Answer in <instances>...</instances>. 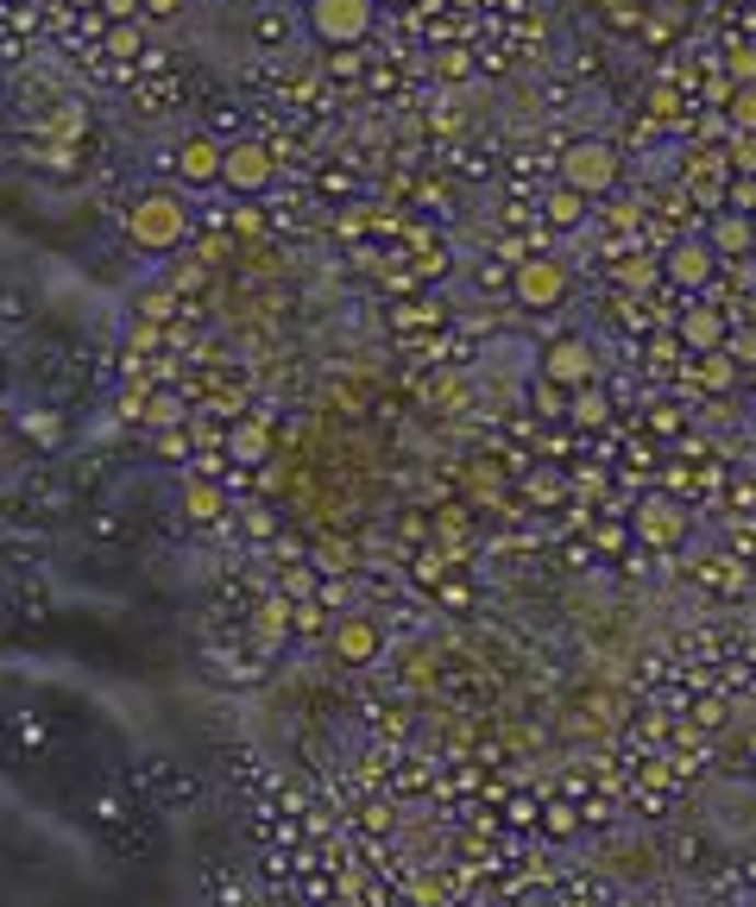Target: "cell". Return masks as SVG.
<instances>
[{"label":"cell","mask_w":756,"mask_h":907,"mask_svg":"<svg viewBox=\"0 0 756 907\" xmlns=\"http://www.w3.org/2000/svg\"><path fill=\"white\" fill-rule=\"evenodd\" d=\"M737 372H744V366H737V359H731L725 347L700 353V366H694V378H700L706 391H731V384H737Z\"/></svg>","instance_id":"9a60e30c"},{"label":"cell","mask_w":756,"mask_h":907,"mask_svg":"<svg viewBox=\"0 0 756 907\" xmlns=\"http://www.w3.org/2000/svg\"><path fill=\"white\" fill-rule=\"evenodd\" d=\"M719 272H725V259H719L712 246H700V240H680V246L662 259V277H668L675 290H706Z\"/></svg>","instance_id":"277c9868"},{"label":"cell","mask_w":756,"mask_h":907,"mask_svg":"<svg viewBox=\"0 0 756 907\" xmlns=\"http://www.w3.org/2000/svg\"><path fill=\"white\" fill-rule=\"evenodd\" d=\"M442 567H448V554H442V549H423V554H416V574H423V579H442Z\"/></svg>","instance_id":"f1b7e54d"},{"label":"cell","mask_w":756,"mask_h":907,"mask_svg":"<svg viewBox=\"0 0 756 907\" xmlns=\"http://www.w3.org/2000/svg\"><path fill=\"white\" fill-rule=\"evenodd\" d=\"M227 454H233V460H265V454H272V428L259 423V416H252V423H240L233 428V435H227Z\"/></svg>","instance_id":"5bb4252c"},{"label":"cell","mask_w":756,"mask_h":907,"mask_svg":"<svg viewBox=\"0 0 756 907\" xmlns=\"http://www.w3.org/2000/svg\"><path fill=\"white\" fill-rule=\"evenodd\" d=\"M378 7H410V0H378Z\"/></svg>","instance_id":"f35d334b"},{"label":"cell","mask_w":756,"mask_h":907,"mask_svg":"<svg viewBox=\"0 0 756 907\" xmlns=\"http://www.w3.org/2000/svg\"><path fill=\"white\" fill-rule=\"evenodd\" d=\"M373 7H378V0H309V25H316L322 45L341 50V45H359V38H366Z\"/></svg>","instance_id":"3957f363"},{"label":"cell","mask_w":756,"mask_h":907,"mask_svg":"<svg viewBox=\"0 0 756 907\" xmlns=\"http://www.w3.org/2000/svg\"><path fill=\"white\" fill-rule=\"evenodd\" d=\"M586 190H574V183H561V190H554L549 202H542V215H549L554 227H574V221H586Z\"/></svg>","instance_id":"2e32d148"},{"label":"cell","mask_w":756,"mask_h":907,"mask_svg":"<svg viewBox=\"0 0 756 907\" xmlns=\"http://www.w3.org/2000/svg\"><path fill=\"white\" fill-rule=\"evenodd\" d=\"M568 423H574V428L611 423V398H605L599 384H574V398H568Z\"/></svg>","instance_id":"4fadbf2b"},{"label":"cell","mask_w":756,"mask_h":907,"mask_svg":"<svg viewBox=\"0 0 756 907\" xmlns=\"http://www.w3.org/2000/svg\"><path fill=\"white\" fill-rule=\"evenodd\" d=\"M25 428H32V435H38V441H50V435H57V416H20Z\"/></svg>","instance_id":"e575fe53"},{"label":"cell","mask_w":756,"mask_h":907,"mask_svg":"<svg viewBox=\"0 0 756 907\" xmlns=\"http://www.w3.org/2000/svg\"><path fill=\"white\" fill-rule=\"evenodd\" d=\"M675 334H680V347L712 353V347H725L731 315H725V309H712V302H687V309H680V322H675Z\"/></svg>","instance_id":"52a82bcc"},{"label":"cell","mask_w":756,"mask_h":907,"mask_svg":"<svg viewBox=\"0 0 756 907\" xmlns=\"http://www.w3.org/2000/svg\"><path fill=\"white\" fill-rule=\"evenodd\" d=\"M568 398H574V391H568V384H554V378H542V384H536V403H542V416H568Z\"/></svg>","instance_id":"ffe728a7"},{"label":"cell","mask_w":756,"mask_h":907,"mask_svg":"<svg viewBox=\"0 0 756 907\" xmlns=\"http://www.w3.org/2000/svg\"><path fill=\"white\" fill-rule=\"evenodd\" d=\"M328 70H334V76H359V57H353V45L334 50V57H328Z\"/></svg>","instance_id":"1f68e13d"},{"label":"cell","mask_w":756,"mask_h":907,"mask_svg":"<svg viewBox=\"0 0 756 907\" xmlns=\"http://www.w3.org/2000/svg\"><path fill=\"white\" fill-rule=\"evenodd\" d=\"M599 549H611V554H618V549H625V529H618V524H605V529H599Z\"/></svg>","instance_id":"8d00e7d4"},{"label":"cell","mask_w":756,"mask_h":907,"mask_svg":"<svg viewBox=\"0 0 756 907\" xmlns=\"http://www.w3.org/2000/svg\"><path fill=\"white\" fill-rule=\"evenodd\" d=\"M756 246V215H719V227H712V252L719 259H744V252Z\"/></svg>","instance_id":"7c38bea8"},{"label":"cell","mask_w":756,"mask_h":907,"mask_svg":"<svg viewBox=\"0 0 756 907\" xmlns=\"http://www.w3.org/2000/svg\"><path fill=\"white\" fill-rule=\"evenodd\" d=\"M725 353L737 359V366H756V322H737L725 334Z\"/></svg>","instance_id":"d6986e66"},{"label":"cell","mask_w":756,"mask_h":907,"mask_svg":"<svg viewBox=\"0 0 756 907\" xmlns=\"http://www.w3.org/2000/svg\"><path fill=\"white\" fill-rule=\"evenodd\" d=\"M146 7H151V13H171V0H146Z\"/></svg>","instance_id":"74e56055"},{"label":"cell","mask_w":756,"mask_h":907,"mask_svg":"<svg viewBox=\"0 0 756 907\" xmlns=\"http://www.w3.org/2000/svg\"><path fill=\"white\" fill-rule=\"evenodd\" d=\"M680 510L675 504H662V498H650L643 504V510H637V536H643V542H655V549H668V542H680Z\"/></svg>","instance_id":"8fae6325"},{"label":"cell","mask_w":756,"mask_h":907,"mask_svg":"<svg viewBox=\"0 0 756 907\" xmlns=\"http://www.w3.org/2000/svg\"><path fill=\"white\" fill-rule=\"evenodd\" d=\"M680 423H687V410H675V403L650 410V428H655V435H680Z\"/></svg>","instance_id":"7402d4cb"},{"label":"cell","mask_w":756,"mask_h":907,"mask_svg":"<svg viewBox=\"0 0 756 907\" xmlns=\"http://www.w3.org/2000/svg\"><path fill=\"white\" fill-rule=\"evenodd\" d=\"M221 158H227V146H215V139H183L176 146V176L183 183H221Z\"/></svg>","instance_id":"30bf717a"},{"label":"cell","mask_w":756,"mask_h":907,"mask_svg":"<svg viewBox=\"0 0 756 907\" xmlns=\"http://www.w3.org/2000/svg\"><path fill=\"white\" fill-rule=\"evenodd\" d=\"M284 624H290V605H284V599L265 605V611H259V650H272L277 636H284Z\"/></svg>","instance_id":"ac0fdd59"},{"label":"cell","mask_w":756,"mask_h":907,"mask_svg":"<svg viewBox=\"0 0 756 907\" xmlns=\"http://www.w3.org/2000/svg\"><path fill=\"white\" fill-rule=\"evenodd\" d=\"M126 233H133V246H146V252H171L176 240L190 233V208H183L171 190L139 196V202H133V215H126Z\"/></svg>","instance_id":"6da1fadb"},{"label":"cell","mask_w":756,"mask_h":907,"mask_svg":"<svg viewBox=\"0 0 756 907\" xmlns=\"http://www.w3.org/2000/svg\"><path fill=\"white\" fill-rule=\"evenodd\" d=\"M183 498H190V517H221V492L208 479H183Z\"/></svg>","instance_id":"e0dca14e"},{"label":"cell","mask_w":756,"mask_h":907,"mask_svg":"<svg viewBox=\"0 0 756 907\" xmlns=\"http://www.w3.org/2000/svg\"><path fill=\"white\" fill-rule=\"evenodd\" d=\"M454 7H473V0H454Z\"/></svg>","instance_id":"ab89813d"},{"label":"cell","mask_w":756,"mask_h":907,"mask_svg":"<svg viewBox=\"0 0 756 907\" xmlns=\"http://www.w3.org/2000/svg\"><path fill=\"white\" fill-rule=\"evenodd\" d=\"M574 826H580L574 806H549V831H554V838H574Z\"/></svg>","instance_id":"d4e9b609"},{"label":"cell","mask_w":756,"mask_h":907,"mask_svg":"<svg viewBox=\"0 0 756 907\" xmlns=\"http://www.w3.org/2000/svg\"><path fill=\"white\" fill-rule=\"evenodd\" d=\"M139 309H146V322H164V315H171V297H146Z\"/></svg>","instance_id":"d590c367"},{"label":"cell","mask_w":756,"mask_h":907,"mask_svg":"<svg viewBox=\"0 0 756 907\" xmlns=\"http://www.w3.org/2000/svg\"><path fill=\"white\" fill-rule=\"evenodd\" d=\"M618 277H625L630 290H650L655 277H662V265H650V259H630V265H625V272H618Z\"/></svg>","instance_id":"44dd1931"},{"label":"cell","mask_w":756,"mask_h":907,"mask_svg":"<svg viewBox=\"0 0 756 907\" xmlns=\"http://www.w3.org/2000/svg\"><path fill=\"white\" fill-rule=\"evenodd\" d=\"M675 347H680V334H655L650 359H655V366H675Z\"/></svg>","instance_id":"f546056e"},{"label":"cell","mask_w":756,"mask_h":907,"mask_svg":"<svg viewBox=\"0 0 756 907\" xmlns=\"http://www.w3.org/2000/svg\"><path fill=\"white\" fill-rule=\"evenodd\" d=\"M731 76H737V82H756V57H751V50H731Z\"/></svg>","instance_id":"d6a6232c"},{"label":"cell","mask_w":756,"mask_h":907,"mask_svg":"<svg viewBox=\"0 0 756 907\" xmlns=\"http://www.w3.org/2000/svg\"><path fill=\"white\" fill-rule=\"evenodd\" d=\"M247 529H252V536H272L277 517H272V510H247Z\"/></svg>","instance_id":"836d02e7"},{"label":"cell","mask_w":756,"mask_h":907,"mask_svg":"<svg viewBox=\"0 0 756 907\" xmlns=\"http://www.w3.org/2000/svg\"><path fill=\"white\" fill-rule=\"evenodd\" d=\"M146 416H151V423H176L183 410H176V398H171V391H158V398L146 403Z\"/></svg>","instance_id":"cb8c5ba5"},{"label":"cell","mask_w":756,"mask_h":907,"mask_svg":"<svg viewBox=\"0 0 756 907\" xmlns=\"http://www.w3.org/2000/svg\"><path fill=\"white\" fill-rule=\"evenodd\" d=\"M561 183H574L586 196H605L611 183H618V151L605 146V139H580V146L561 151Z\"/></svg>","instance_id":"7a4b0ae2"},{"label":"cell","mask_w":756,"mask_h":907,"mask_svg":"<svg viewBox=\"0 0 756 907\" xmlns=\"http://www.w3.org/2000/svg\"><path fill=\"white\" fill-rule=\"evenodd\" d=\"M0 428H7V410H0Z\"/></svg>","instance_id":"60d3db41"},{"label":"cell","mask_w":756,"mask_h":907,"mask_svg":"<svg viewBox=\"0 0 756 907\" xmlns=\"http://www.w3.org/2000/svg\"><path fill=\"white\" fill-rule=\"evenodd\" d=\"M542 378H554V384H593V347L586 341H554L549 359H542Z\"/></svg>","instance_id":"9c48e42d"},{"label":"cell","mask_w":756,"mask_h":907,"mask_svg":"<svg viewBox=\"0 0 756 907\" xmlns=\"http://www.w3.org/2000/svg\"><path fill=\"white\" fill-rule=\"evenodd\" d=\"M435 70L448 76V82H460V76H467V50H442V57H435Z\"/></svg>","instance_id":"83f0119b"},{"label":"cell","mask_w":756,"mask_h":907,"mask_svg":"<svg viewBox=\"0 0 756 907\" xmlns=\"http://www.w3.org/2000/svg\"><path fill=\"white\" fill-rule=\"evenodd\" d=\"M328 650H334V662L359 668V662H373V655H378V624L353 611V618H341V624L328 630Z\"/></svg>","instance_id":"ba28073f"},{"label":"cell","mask_w":756,"mask_h":907,"mask_svg":"<svg viewBox=\"0 0 756 907\" xmlns=\"http://www.w3.org/2000/svg\"><path fill=\"white\" fill-rule=\"evenodd\" d=\"M731 120L756 126V82H744V89H737V101H731Z\"/></svg>","instance_id":"603a6c76"},{"label":"cell","mask_w":756,"mask_h":907,"mask_svg":"<svg viewBox=\"0 0 756 907\" xmlns=\"http://www.w3.org/2000/svg\"><path fill=\"white\" fill-rule=\"evenodd\" d=\"M252 38H259V45H284V20H272V13H259V25H252Z\"/></svg>","instance_id":"4316f807"},{"label":"cell","mask_w":756,"mask_h":907,"mask_svg":"<svg viewBox=\"0 0 756 907\" xmlns=\"http://www.w3.org/2000/svg\"><path fill=\"white\" fill-rule=\"evenodd\" d=\"M529 498H536V504H554V498H561V479H554V473H536V479H529Z\"/></svg>","instance_id":"484cf974"},{"label":"cell","mask_w":756,"mask_h":907,"mask_svg":"<svg viewBox=\"0 0 756 907\" xmlns=\"http://www.w3.org/2000/svg\"><path fill=\"white\" fill-rule=\"evenodd\" d=\"M725 196H731V208H744V215H756V183H731Z\"/></svg>","instance_id":"4dcf8cb0"},{"label":"cell","mask_w":756,"mask_h":907,"mask_svg":"<svg viewBox=\"0 0 756 907\" xmlns=\"http://www.w3.org/2000/svg\"><path fill=\"white\" fill-rule=\"evenodd\" d=\"M272 171H277V158L265 146H227V158H221V183L240 190V196H259L272 183Z\"/></svg>","instance_id":"8992f818"},{"label":"cell","mask_w":756,"mask_h":907,"mask_svg":"<svg viewBox=\"0 0 756 907\" xmlns=\"http://www.w3.org/2000/svg\"><path fill=\"white\" fill-rule=\"evenodd\" d=\"M511 284H517V297H524L529 309H554V302L568 297V265H561V259H524Z\"/></svg>","instance_id":"5b68a950"}]
</instances>
